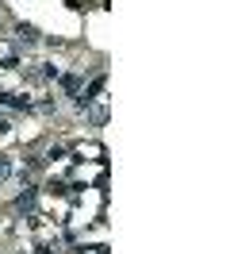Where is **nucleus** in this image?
Masks as SVG:
<instances>
[{
    "label": "nucleus",
    "mask_w": 230,
    "mask_h": 254,
    "mask_svg": "<svg viewBox=\"0 0 230 254\" xmlns=\"http://www.w3.org/2000/svg\"><path fill=\"white\" fill-rule=\"evenodd\" d=\"M15 204H19V208H31V204H35V189H23L19 196H15Z\"/></svg>",
    "instance_id": "2"
},
{
    "label": "nucleus",
    "mask_w": 230,
    "mask_h": 254,
    "mask_svg": "<svg viewBox=\"0 0 230 254\" xmlns=\"http://www.w3.org/2000/svg\"><path fill=\"white\" fill-rule=\"evenodd\" d=\"M61 89H65L69 96H77L81 93V77H77V73H65V77H61Z\"/></svg>",
    "instance_id": "1"
},
{
    "label": "nucleus",
    "mask_w": 230,
    "mask_h": 254,
    "mask_svg": "<svg viewBox=\"0 0 230 254\" xmlns=\"http://www.w3.org/2000/svg\"><path fill=\"white\" fill-rule=\"evenodd\" d=\"M89 120H92V124H104V120H107V108H104V104H100V108H92Z\"/></svg>",
    "instance_id": "3"
},
{
    "label": "nucleus",
    "mask_w": 230,
    "mask_h": 254,
    "mask_svg": "<svg viewBox=\"0 0 230 254\" xmlns=\"http://www.w3.org/2000/svg\"><path fill=\"white\" fill-rule=\"evenodd\" d=\"M8 177H12V162L0 158V181H8Z\"/></svg>",
    "instance_id": "4"
}]
</instances>
